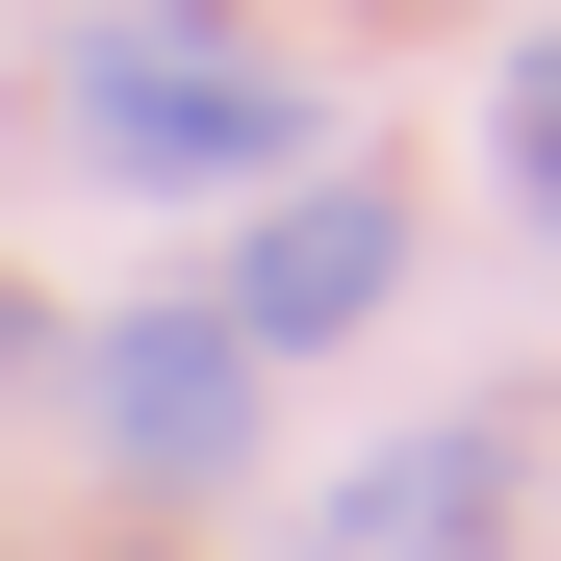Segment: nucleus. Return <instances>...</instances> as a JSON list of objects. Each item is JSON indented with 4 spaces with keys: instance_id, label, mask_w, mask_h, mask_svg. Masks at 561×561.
<instances>
[{
    "instance_id": "obj_1",
    "label": "nucleus",
    "mask_w": 561,
    "mask_h": 561,
    "mask_svg": "<svg viewBox=\"0 0 561 561\" xmlns=\"http://www.w3.org/2000/svg\"><path fill=\"white\" fill-rule=\"evenodd\" d=\"M77 153L103 179H280L307 153V77H255L230 26H179V0H103V26H77Z\"/></svg>"
},
{
    "instance_id": "obj_2",
    "label": "nucleus",
    "mask_w": 561,
    "mask_h": 561,
    "mask_svg": "<svg viewBox=\"0 0 561 561\" xmlns=\"http://www.w3.org/2000/svg\"><path fill=\"white\" fill-rule=\"evenodd\" d=\"M103 434L153 459V485H205V459L255 434V357H230V307H153V332H103Z\"/></svg>"
},
{
    "instance_id": "obj_3",
    "label": "nucleus",
    "mask_w": 561,
    "mask_h": 561,
    "mask_svg": "<svg viewBox=\"0 0 561 561\" xmlns=\"http://www.w3.org/2000/svg\"><path fill=\"white\" fill-rule=\"evenodd\" d=\"M383 205H357V179H307V205H280L255 230V280H230V357H307V332H357V307H383Z\"/></svg>"
},
{
    "instance_id": "obj_4",
    "label": "nucleus",
    "mask_w": 561,
    "mask_h": 561,
    "mask_svg": "<svg viewBox=\"0 0 561 561\" xmlns=\"http://www.w3.org/2000/svg\"><path fill=\"white\" fill-rule=\"evenodd\" d=\"M485 511H511V459H485V434H409V459H357V485H332L307 561H434V536H485Z\"/></svg>"
},
{
    "instance_id": "obj_5",
    "label": "nucleus",
    "mask_w": 561,
    "mask_h": 561,
    "mask_svg": "<svg viewBox=\"0 0 561 561\" xmlns=\"http://www.w3.org/2000/svg\"><path fill=\"white\" fill-rule=\"evenodd\" d=\"M511 205L561 230V51H511Z\"/></svg>"
},
{
    "instance_id": "obj_6",
    "label": "nucleus",
    "mask_w": 561,
    "mask_h": 561,
    "mask_svg": "<svg viewBox=\"0 0 561 561\" xmlns=\"http://www.w3.org/2000/svg\"><path fill=\"white\" fill-rule=\"evenodd\" d=\"M0 383H26V280H0Z\"/></svg>"
}]
</instances>
